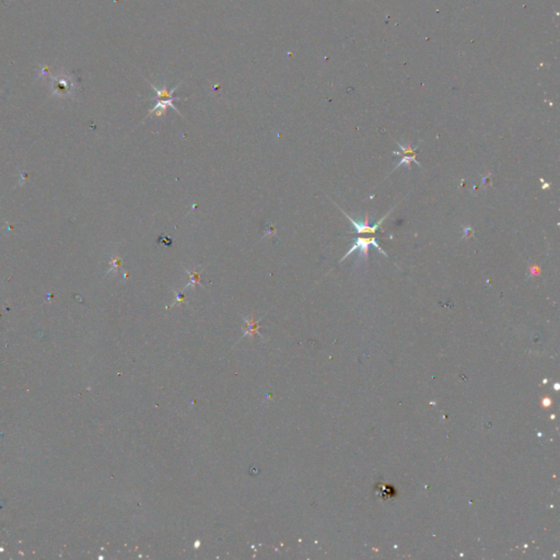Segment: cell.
I'll use <instances>...</instances> for the list:
<instances>
[{
  "mask_svg": "<svg viewBox=\"0 0 560 560\" xmlns=\"http://www.w3.org/2000/svg\"><path fill=\"white\" fill-rule=\"evenodd\" d=\"M186 272L188 275V282L184 287L185 289H194L197 285H200V272L197 270V268H194L193 270H186Z\"/></svg>",
  "mask_w": 560,
  "mask_h": 560,
  "instance_id": "4",
  "label": "cell"
},
{
  "mask_svg": "<svg viewBox=\"0 0 560 560\" xmlns=\"http://www.w3.org/2000/svg\"><path fill=\"white\" fill-rule=\"evenodd\" d=\"M150 86H151L152 90L157 93V97H158V101H176V100H182L181 97H176L174 96V92L176 91V89L181 86V83H177L176 87H174L172 90H169L168 87H167V83L164 81L163 83V87L162 88H157L156 86L152 82L148 81Z\"/></svg>",
  "mask_w": 560,
  "mask_h": 560,
  "instance_id": "3",
  "label": "cell"
},
{
  "mask_svg": "<svg viewBox=\"0 0 560 560\" xmlns=\"http://www.w3.org/2000/svg\"><path fill=\"white\" fill-rule=\"evenodd\" d=\"M184 299H185V298H184V294L182 293V291H176V299H175V302H174V304L183 302V301H184ZM174 304H173V305H174Z\"/></svg>",
  "mask_w": 560,
  "mask_h": 560,
  "instance_id": "7",
  "label": "cell"
},
{
  "mask_svg": "<svg viewBox=\"0 0 560 560\" xmlns=\"http://www.w3.org/2000/svg\"><path fill=\"white\" fill-rule=\"evenodd\" d=\"M371 245L374 246L376 249H378V251H379L380 253H382L383 255L388 256V254L385 253V252L383 251V249H382V247H381V246L379 245L378 240H376L375 238H370V239L358 238V239H356V242H355L354 245H352V247L345 254V255H343V257L340 261V263L345 261L346 258L350 255V254H352V253L356 252V251H359L360 258H364L365 261H366V260H368L369 246H371Z\"/></svg>",
  "mask_w": 560,
  "mask_h": 560,
  "instance_id": "1",
  "label": "cell"
},
{
  "mask_svg": "<svg viewBox=\"0 0 560 560\" xmlns=\"http://www.w3.org/2000/svg\"><path fill=\"white\" fill-rule=\"evenodd\" d=\"M121 265H122V260H121L120 257H114V258H112V261H111V266H112V267H111V269H110V270H113V269H119V268L121 267Z\"/></svg>",
  "mask_w": 560,
  "mask_h": 560,
  "instance_id": "6",
  "label": "cell"
},
{
  "mask_svg": "<svg viewBox=\"0 0 560 560\" xmlns=\"http://www.w3.org/2000/svg\"><path fill=\"white\" fill-rule=\"evenodd\" d=\"M395 141H396V140H395ZM396 143H397V141H396ZM397 145H398L399 149H401V151H394V152H393V156H401V157H403V156H411V154L416 153V150L418 149V146H416V147L413 148L411 145H402V144H399V143H397Z\"/></svg>",
  "mask_w": 560,
  "mask_h": 560,
  "instance_id": "5",
  "label": "cell"
},
{
  "mask_svg": "<svg viewBox=\"0 0 560 560\" xmlns=\"http://www.w3.org/2000/svg\"><path fill=\"white\" fill-rule=\"evenodd\" d=\"M336 206L338 207V208H340V210L341 211V213L346 216V218H347L348 220H349L350 222L352 223V225H354L355 229H356V232H357V233H375L376 231H378V229L381 227V224L383 223V221H384L385 219H387V218L389 217V215L390 214V211H392V210H390L389 214L385 215L384 217L381 218V219L378 221V222L374 223L373 225H370V224H369V218H368V215L365 216V221H364V222H360V221H356V220L352 219L349 215L346 214L345 211H343V210L341 208L340 206H338V205H336Z\"/></svg>",
  "mask_w": 560,
  "mask_h": 560,
  "instance_id": "2",
  "label": "cell"
}]
</instances>
